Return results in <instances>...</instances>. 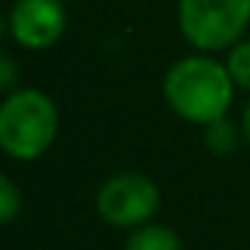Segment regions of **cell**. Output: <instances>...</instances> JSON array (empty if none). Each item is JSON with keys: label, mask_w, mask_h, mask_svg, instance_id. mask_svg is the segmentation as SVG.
I'll return each mask as SVG.
<instances>
[{"label": "cell", "mask_w": 250, "mask_h": 250, "mask_svg": "<svg viewBox=\"0 0 250 250\" xmlns=\"http://www.w3.org/2000/svg\"><path fill=\"white\" fill-rule=\"evenodd\" d=\"M234 94L237 83L226 67V60L205 51H194L172 62L162 81V97L167 108L178 119L196 126H207L229 116Z\"/></svg>", "instance_id": "1"}, {"label": "cell", "mask_w": 250, "mask_h": 250, "mask_svg": "<svg viewBox=\"0 0 250 250\" xmlns=\"http://www.w3.org/2000/svg\"><path fill=\"white\" fill-rule=\"evenodd\" d=\"M60 135V110L46 92L19 86L0 103V148L17 162H35Z\"/></svg>", "instance_id": "2"}, {"label": "cell", "mask_w": 250, "mask_h": 250, "mask_svg": "<svg viewBox=\"0 0 250 250\" xmlns=\"http://www.w3.org/2000/svg\"><path fill=\"white\" fill-rule=\"evenodd\" d=\"M178 30L194 51L221 54L250 27V0H178Z\"/></svg>", "instance_id": "3"}, {"label": "cell", "mask_w": 250, "mask_h": 250, "mask_svg": "<svg viewBox=\"0 0 250 250\" xmlns=\"http://www.w3.org/2000/svg\"><path fill=\"white\" fill-rule=\"evenodd\" d=\"M159 186L143 172H119L108 178L94 199L97 215L116 229H137L143 223H151V218L159 212Z\"/></svg>", "instance_id": "4"}, {"label": "cell", "mask_w": 250, "mask_h": 250, "mask_svg": "<svg viewBox=\"0 0 250 250\" xmlns=\"http://www.w3.org/2000/svg\"><path fill=\"white\" fill-rule=\"evenodd\" d=\"M67 30L65 0H14L6 17V33L24 51H49Z\"/></svg>", "instance_id": "5"}, {"label": "cell", "mask_w": 250, "mask_h": 250, "mask_svg": "<svg viewBox=\"0 0 250 250\" xmlns=\"http://www.w3.org/2000/svg\"><path fill=\"white\" fill-rule=\"evenodd\" d=\"M124 250H183V242L175 229L151 221L132 229L124 242Z\"/></svg>", "instance_id": "6"}, {"label": "cell", "mask_w": 250, "mask_h": 250, "mask_svg": "<svg viewBox=\"0 0 250 250\" xmlns=\"http://www.w3.org/2000/svg\"><path fill=\"white\" fill-rule=\"evenodd\" d=\"M202 140H205V148L210 153L229 156L239 148V143H245V137H242V126L237 121H231L229 116H223V119L202 126Z\"/></svg>", "instance_id": "7"}, {"label": "cell", "mask_w": 250, "mask_h": 250, "mask_svg": "<svg viewBox=\"0 0 250 250\" xmlns=\"http://www.w3.org/2000/svg\"><path fill=\"white\" fill-rule=\"evenodd\" d=\"M226 67L231 73L237 89L250 94V38H242L226 51Z\"/></svg>", "instance_id": "8"}, {"label": "cell", "mask_w": 250, "mask_h": 250, "mask_svg": "<svg viewBox=\"0 0 250 250\" xmlns=\"http://www.w3.org/2000/svg\"><path fill=\"white\" fill-rule=\"evenodd\" d=\"M22 191H19V186L14 183L8 175H3L0 178V221L3 223H11L14 218L22 212Z\"/></svg>", "instance_id": "9"}, {"label": "cell", "mask_w": 250, "mask_h": 250, "mask_svg": "<svg viewBox=\"0 0 250 250\" xmlns=\"http://www.w3.org/2000/svg\"><path fill=\"white\" fill-rule=\"evenodd\" d=\"M19 89V67H17V60L11 54H3L0 57V92L3 97Z\"/></svg>", "instance_id": "10"}, {"label": "cell", "mask_w": 250, "mask_h": 250, "mask_svg": "<svg viewBox=\"0 0 250 250\" xmlns=\"http://www.w3.org/2000/svg\"><path fill=\"white\" fill-rule=\"evenodd\" d=\"M239 126H242V137H245V146L250 148V100L245 105L242 116H239Z\"/></svg>", "instance_id": "11"}, {"label": "cell", "mask_w": 250, "mask_h": 250, "mask_svg": "<svg viewBox=\"0 0 250 250\" xmlns=\"http://www.w3.org/2000/svg\"><path fill=\"white\" fill-rule=\"evenodd\" d=\"M65 3H73V0H65Z\"/></svg>", "instance_id": "12"}]
</instances>
